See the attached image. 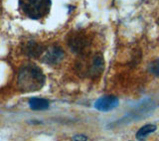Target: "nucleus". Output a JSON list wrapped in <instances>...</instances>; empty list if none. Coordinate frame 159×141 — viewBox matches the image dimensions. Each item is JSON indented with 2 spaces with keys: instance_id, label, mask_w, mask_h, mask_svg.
Segmentation results:
<instances>
[{
  "instance_id": "obj_1",
  "label": "nucleus",
  "mask_w": 159,
  "mask_h": 141,
  "mask_svg": "<svg viewBox=\"0 0 159 141\" xmlns=\"http://www.w3.org/2000/svg\"><path fill=\"white\" fill-rule=\"evenodd\" d=\"M17 80L20 89L23 92H35L45 84V75L39 67L28 64L20 70Z\"/></svg>"
},
{
  "instance_id": "obj_2",
  "label": "nucleus",
  "mask_w": 159,
  "mask_h": 141,
  "mask_svg": "<svg viewBox=\"0 0 159 141\" xmlns=\"http://www.w3.org/2000/svg\"><path fill=\"white\" fill-rule=\"evenodd\" d=\"M19 3L22 13L31 19L45 17L51 7L50 0H20Z\"/></svg>"
},
{
  "instance_id": "obj_3",
  "label": "nucleus",
  "mask_w": 159,
  "mask_h": 141,
  "mask_svg": "<svg viewBox=\"0 0 159 141\" xmlns=\"http://www.w3.org/2000/svg\"><path fill=\"white\" fill-rule=\"evenodd\" d=\"M68 45L70 49L75 53H83L89 46L88 38L81 33H76L69 38Z\"/></svg>"
},
{
  "instance_id": "obj_4",
  "label": "nucleus",
  "mask_w": 159,
  "mask_h": 141,
  "mask_svg": "<svg viewBox=\"0 0 159 141\" xmlns=\"http://www.w3.org/2000/svg\"><path fill=\"white\" fill-rule=\"evenodd\" d=\"M119 100L116 97L113 95H107V97H102L98 98L96 103H94V107H96L99 111H111L118 107Z\"/></svg>"
},
{
  "instance_id": "obj_5",
  "label": "nucleus",
  "mask_w": 159,
  "mask_h": 141,
  "mask_svg": "<svg viewBox=\"0 0 159 141\" xmlns=\"http://www.w3.org/2000/svg\"><path fill=\"white\" fill-rule=\"evenodd\" d=\"M104 68V61H103V58L102 55H96L93 60L91 64L89 65L88 67V74L91 75L93 78H96L98 77L99 75L102 73Z\"/></svg>"
},
{
  "instance_id": "obj_6",
  "label": "nucleus",
  "mask_w": 159,
  "mask_h": 141,
  "mask_svg": "<svg viewBox=\"0 0 159 141\" xmlns=\"http://www.w3.org/2000/svg\"><path fill=\"white\" fill-rule=\"evenodd\" d=\"M64 58V52L62 49L58 47H53L47 50L44 55L43 61L48 65H56L62 61Z\"/></svg>"
},
{
  "instance_id": "obj_7",
  "label": "nucleus",
  "mask_w": 159,
  "mask_h": 141,
  "mask_svg": "<svg viewBox=\"0 0 159 141\" xmlns=\"http://www.w3.org/2000/svg\"><path fill=\"white\" fill-rule=\"evenodd\" d=\"M23 51L25 54L27 55V56L32 57V58H36L42 54L43 47L39 43L31 41V42H28L26 45H25L24 48H23Z\"/></svg>"
},
{
  "instance_id": "obj_8",
  "label": "nucleus",
  "mask_w": 159,
  "mask_h": 141,
  "mask_svg": "<svg viewBox=\"0 0 159 141\" xmlns=\"http://www.w3.org/2000/svg\"><path fill=\"white\" fill-rule=\"evenodd\" d=\"M156 129H157V127H156L155 124L149 123V124L143 125V126L139 128V130L136 132V138L137 139H143V138H145L147 135L153 133Z\"/></svg>"
},
{
  "instance_id": "obj_9",
  "label": "nucleus",
  "mask_w": 159,
  "mask_h": 141,
  "mask_svg": "<svg viewBox=\"0 0 159 141\" xmlns=\"http://www.w3.org/2000/svg\"><path fill=\"white\" fill-rule=\"evenodd\" d=\"M30 107L34 110H44L49 107V102L44 98H31L29 100Z\"/></svg>"
},
{
  "instance_id": "obj_10",
  "label": "nucleus",
  "mask_w": 159,
  "mask_h": 141,
  "mask_svg": "<svg viewBox=\"0 0 159 141\" xmlns=\"http://www.w3.org/2000/svg\"><path fill=\"white\" fill-rule=\"evenodd\" d=\"M149 72H150L152 75H156V77H159V59L153 61L150 65H149Z\"/></svg>"
},
{
  "instance_id": "obj_11",
  "label": "nucleus",
  "mask_w": 159,
  "mask_h": 141,
  "mask_svg": "<svg viewBox=\"0 0 159 141\" xmlns=\"http://www.w3.org/2000/svg\"><path fill=\"white\" fill-rule=\"evenodd\" d=\"M157 22H158V25H159V19H158V21H157Z\"/></svg>"
}]
</instances>
